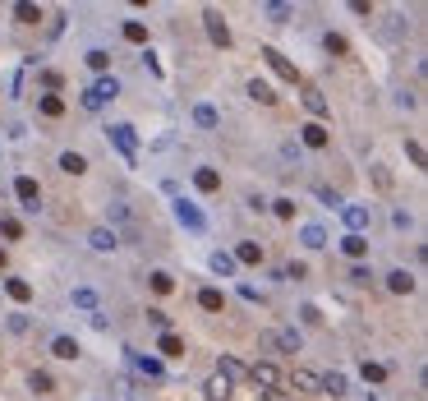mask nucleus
Returning a JSON list of instances; mask_svg holds the SVG:
<instances>
[{"mask_svg": "<svg viewBox=\"0 0 428 401\" xmlns=\"http://www.w3.org/2000/svg\"><path fill=\"white\" fill-rule=\"evenodd\" d=\"M42 83H46V88H51V93H56V88H65V78L56 74V69H46V74H42Z\"/></svg>", "mask_w": 428, "mask_h": 401, "instance_id": "603ef678", "label": "nucleus"}, {"mask_svg": "<svg viewBox=\"0 0 428 401\" xmlns=\"http://www.w3.org/2000/svg\"><path fill=\"white\" fill-rule=\"evenodd\" d=\"M216 378H226V383H240V378H245V365H240L235 355H221V365H216Z\"/></svg>", "mask_w": 428, "mask_h": 401, "instance_id": "f3484780", "label": "nucleus"}, {"mask_svg": "<svg viewBox=\"0 0 428 401\" xmlns=\"http://www.w3.org/2000/svg\"><path fill=\"white\" fill-rule=\"evenodd\" d=\"M83 61H88L92 69H97V74H106V69H111V51H106V47H92L88 56H83Z\"/></svg>", "mask_w": 428, "mask_h": 401, "instance_id": "72a5a7b5", "label": "nucleus"}, {"mask_svg": "<svg viewBox=\"0 0 428 401\" xmlns=\"http://www.w3.org/2000/svg\"><path fill=\"white\" fill-rule=\"evenodd\" d=\"M115 97H120V78H115V74H102L97 83H88V88H83V107H88V111H102L106 102H115Z\"/></svg>", "mask_w": 428, "mask_h": 401, "instance_id": "f257e3e1", "label": "nucleus"}, {"mask_svg": "<svg viewBox=\"0 0 428 401\" xmlns=\"http://www.w3.org/2000/svg\"><path fill=\"white\" fill-rule=\"evenodd\" d=\"M392 226H396V231H410L414 221H410V213H405V208H396V213H392Z\"/></svg>", "mask_w": 428, "mask_h": 401, "instance_id": "3c124183", "label": "nucleus"}, {"mask_svg": "<svg viewBox=\"0 0 428 401\" xmlns=\"http://www.w3.org/2000/svg\"><path fill=\"white\" fill-rule=\"evenodd\" d=\"M203 28L212 37V47H221V51L230 47V28H226V19H221V10H203Z\"/></svg>", "mask_w": 428, "mask_h": 401, "instance_id": "423d86ee", "label": "nucleus"}, {"mask_svg": "<svg viewBox=\"0 0 428 401\" xmlns=\"http://www.w3.org/2000/svg\"><path fill=\"white\" fill-rule=\"evenodd\" d=\"M14 199L23 213H42V185L32 180V175H19L14 180Z\"/></svg>", "mask_w": 428, "mask_h": 401, "instance_id": "7ed1b4c3", "label": "nucleus"}, {"mask_svg": "<svg viewBox=\"0 0 428 401\" xmlns=\"http://www.w3.org/2000/svg\"><path fill=\"white\" fill-rule=\"evenodd\" d=\"M230 259H235V263H249V268H258V263H262V245H254V240H240Z\"/></svg>", "mask_w": 428, "mask_h": 401, "instance_id": "ddd939ff", "label": "nucleus"}, {"mask_svg": "<svg viewBox=\"0 0 428 401\" xmlns=\"http://www.w3.org/2000/svg\"><path fill=\"white\" fill-rule=\"evenodd\" d=\"M254 102H262V107H276V93H272V83L267 78H249V88H245Z\"/></svg>", "mask_w": 428, "mask_h": 401, "instance_id": "4468645a", "label": "nucleus"}, {"mask_svg": "<svg viewBox=\"0 0 428 401\" xmlns=\"http://www.w3.org/2000/svg\"><path fill=\"white\" fill-rule=\"evenodd\" d=\"M300 245H304V249H322V245H327V231H322L318 221H308L304 231H300Z\"/></svg>", "mask_w": 428, "mask_h": 401, "instance_id": "412c9836", "label": "nucleus"}, {"mask_svg": "<svg viewBox=\"0 0 428 401\" xmlns=\"http://www.w3.org/2000/svg\"><path fill=\"white\" fill-rule=\"evenodd\" d=\"M37 107H42V116H51V120H56V116H65V102L56 93H46L42 102H37Z\"/></svg>", "mask_w": 428, "mask_h": 401, "instance_id": "4c0bfd02", "label": "nucleus"}, {"mask_svg": "<svg viewBox=\"0 0 428 401\" xmlns=\"http://www.w3.org/2000/svg\"><path fill=\"white\" fill-rule=\"evenodd\" d=\"M245 378L254 387H262V392H267V387H281V369H276V360H258V365H249Z\"/></svg>", "mask_w": 428, "mask_h": 401, "instance_id": "20e7f679", "label": "nucleus"}, {"mask_svg": "<svg viewBox=\"0 0 428 401\" xmlns=\"http://www.w3.org/2000/svg\"><path fill=\"white\" fill-rule=\"evenodd\" d=\"M14 19H19V23H42V10H37V5H28V0H19V5H14Z\"/></svg>", "mask_w": 428, "mask_h": 401, "instance_id": "c9c22d12", "label": "nucleus"}, {"mask_svg": "<svg viewBox=\"0 0 428 401\" xmlns=\"http://www.w3.org/2000/svg\"><path fill=\"white\" fill-rule=\"evenodd\" d=\"M341 249H346V259L359 263L368 254V240H364V235H341Z\"/></svg>", "mask_w": 428, "mask_h": 401, "instance_id": "5701e85b", "label": "nucleus"}, {"mask_svg": "<svg viewBox=\"0 0 428 401\" xmlns=\"http://www.w3.org/2000/svg\"><path fill=\"white\" fill-rule=\"evenodd\" d=\"M106 139L115 143V148H120V157L129 162V166L138 162V134H134V124H111V129H106Z\"/></svg>", "mask_w": 428, "mask_h": 401, "instance_id": "f03ea898", "label": "nucleus"}, {"mask_svg": "<svg viewBox=\"0 0 428 401\" xmlns=\"http://www.w3.org/2000/svg\"><path fill=\"white\" fill-rule=\"evenodd\" d=\"M153 291L157 295H170V291H175V277H170V272H153Z\"/></svg>", "mask_w": 428, "mask_h": 401, "instance_id": "79ce46f5", "label": "nucleus"}, {"mask_svg": "<svg viewBox=\"0 0 428 401\" xmlns=\"http://www.w3.org/2000/svg\"><path fill=\"white\" fill-rule=\"evenodd\" d=\"M300 314H304V323H322V314H318V305H304V309H300Z\"/></svg>", "mask_w": 428, "mask_h": 401, "instance_id": "5fc2aeb1", "label": "nucleus"}, {"mask_svg": "<svg viewBox=\"0 0 428 401\" xmlns=\"http://www.w3.org/2000/svg\"><path fill=\"white\" fill-rule=\"evenodd\" d=\"M194 124H199V129H216L221 116H216V107H194Z\"/></svg>", "mask_w": 428, "mask_h": 401, "instance_id": "473e14b6", "label": "nucleus"}, {"mask_svg": "<svg viewBox=\"0 0 428 401\" xmlns=\"http://www.w3.org/2000/svg\"><path fill=\"white\" fill-rule=\"evenodd\" d=\"M272 213L276 217H295V199H272Z\"/></svg>", "mask_w": 428, "mask_h": 401, "instance_id": "de8ad7c7", "label": "nucleus"}, {"mask_svg": "<svg viewBox=\"0 0 428 401\" xmlns=\"http://www.w3.org/2000/svg\"><path fill=\"white\" fill-rule=\"evenodd\" d=\"M175 221H180V226H189V231H199V235L207 231V217H203L189 199H175Z\"/></svg>", "mask_w": 428, "mask_h": 401, "instance_id": "0eeeda50", "label": "nucleus"}, {"mask_svg": "<svg viewBox=\"0 0 428 401\" xmlns=\"http://www.w3.org/2000/svg\"><path fill=\"white\" fill-rule=\"evenodd\" d=\"M364 383H387V365H373V360H364Z\"/></svg>", "mask_w": 428, "mask_h": 401, "instance_id": "58836bf2", "label": "nucleus"}, {"mask_svg": "<svg viewBox=\"0 0 428 401\" xmlns=\"http://www.w3.org/2000/svg\"><path fill=\"white\" fill-rule=\"evenodd\" d=\"M405 157H410L414 166H424V143H419V139H410V143H405Z\"/></svg>", "mask_w": 428, "mask_h": 401, "instance_id": "a18cd8bd", "label": "nucleus"}, {"mask_svg": "<svg viewBox=\"0 0 428 401\" xmlns=\"http://www.w3.org/2000/svg\"><path fill=\"white\" fill-rule=\"evenodd\" d=\"M262 14L272 19V23H286V19H291L295 10H291V5H281V0H276V5H262Z\"/></svg>", "mask_w": 428, "mask_h": 401, "instance_id": "ea45409f", "label": "nucleus"}, {"mask_svg": "<svg viewBox=\"0 0 428 401\" xmlns=\"http://www.w3.org/2000/svg\"><path fill=\"white\" fill-rule=\"evenodd\" d=\"M124 360H134L143 378H157V383L166 378V365H161V360H153V355H134V351H124Z\"/></svg>", "mask_w": 428, "mask_h": 401, "instance_id": "9b49d317", "label": "nucleus"}, {"mask_svg": "<svg viewBox=\"0 0 428 401\" xmlns=\"http://www.w3.org/2000/svg\"><path fill=\"white\" fill-rule=\"evenodd\" d=\"M0 235H5V240H19V235H23L19 217H0Z\"/></svg>", "mask_w": 428, "mask_h": 401, "instance_id": "37998d69", "label": "nucleus"}, {"mask_svg": "<svg viewBox=\"0 0 428 401\" xmlns=\"http://www.w3.org/2000/svg\"><path fill=\"white\" fill-rule=\"evenodd\" d=\"M291 387H295V392H322V387H318V373H313V369H295Z\"/></svg>", "mask_w": 428, "mask_h": 401, "instance_id": "cd10ccee", "label": "nucleus"}, {"mask_svg": "<svg viewBox=\"0 0 428 401\" xmlns=\"http://www.w3.org/2000/svg\"><path fill=\"white\" fill-rule=\"evenodd\" d=\"M5 291H10V300H19V305H28L32 300V286L23 277H5Z\"/></svg>", "mask_w": 428, "mask_h": 401, "instance_id": "393cba45", "label": "nucleus"}, {"mask_svg": "<svg viewBox=\"0 0 428 401\" xmlns=\"http://www.w3.org/2000/svg\"><path fill=\"white\" fill-rule=\"evenodd\" d=\"M124 42H134V47H143V42H148V23H138V19H129V23H124Z\"/></svg>", "mask_w": 428, "mask_h": 401, "instance_id": "f704fd0d", "label": "nucleus"}, {"mask_svg": "<svg viewBox=\"0 0 428 401\" xmlns=\"http://www.w3.org/2000/svg\"><path fill=\"white\" fill-rule=\"evenodd\" d=\"M368 175H373V185L383 189V194H392V185H396V180H392V171H387L383 162H373V166H368Z\"/></svg>", "mask_w": 428, "mask_h": 401, "instance_id": "2f4dec72", "label": "nucleus"}, {"mask_svg": "<svg viewBox=\"0 0 428 401\" xmlns=\"http://www.w3.org/2000/svg\"><path fill=\"white\" fill-rule=\"evenodd\" d=\"M148 323H153L157 332H170V314L166 309H148Z\"/></svg>", "mask_w": 428, "mask_h": 401, "instance_id": "c03bdc74", "label": "nucleus"}, {"mask_svg": "<svg viewBox=\"0 0 428 401\" xmlns=\"http://www.w3.org/2000/svg\"><path fill=\"white\" fill-rule=\"evenodd\" d=\"M199 305L207 309V314H221V309H226V295L216 291V286H203V291H199Z\"/></svg>", "mask_w": 428, "mask_h": 401, "instance_id": "aec40b11", "label": "nucleus"}, {"mask_svg": "<svg viewBox=\"0 0 428 401\" xmlns=\"http://www.w3.org/2000/svg\"><path fill=\"white\" fill-rule=\"evenodd\" d=\"M300 102L308 107V116H327V97H322V88H313V83L300 88Z\"/></svg>", "mask_w": 428, "mask_h": 401, "instance_id": "f8f14e48", "label": "nucleus"}, {"mask_svg": "<svg viewBox=\"0 0 428 401\" xmlns=\"http://www.w3.org/2000/svg\"><path fill=\"white\" fill-rule=\"evenodd\" d=\"M318 387L322 392H332V397H346V392H350V383H346V373H318Z\"/></svg>", "mask_w": 428, "mask_h": 401, "instance_id": "2eb2a0df", "label": "nucleus"}, {"mask_svg": "<svg viewBox=\"0 0 428 401\" xmlns=\"http://www.w3.org/2000/svg\"><path fill=\"white\" fill-rule=\"evenodd\" d=\"M60 171L65 175H83V171H88V157L83 153H60Z\"/></svg>", "mask_w": 428, "mask_h": 401, "instance_id": "c85d7f7f", "label": "nucleus"}, {"mask_svg": "<svg viewBox=\"0 0 428 401\" xmlns=\"http://www.w3.org/2000/svg\"><path fill=\"white\" fill-rule=\"evenodd\" d=\"M51 355H56V360H78L83 346H78L74 337H56V341H51Z\"/></svg>", "mask_w": 428, "mask_h": 401, "instance_id": "a211bd4d", "label": "nucleus"}, {"mask_svg": "<svg viewBox=\"0 0 428 401\" xmlns=\"http://www.w3.org/2000/svg\"><path fill=\"white\" fill-rule=\"evenodd\" d=\"M28 314H10V332H19V337H23V332H28Z\"/></svg>", "mask_w": 428, "mask_h": 401, "instance_id": "09e8293b", "label": "nucleus"}, {"mask_svg": "<svg viewBox=\"0 0 428 401\" xmlns=\"http://www.w3.org/2000/svg\"><path fill=\"white\" fill-rule=\"evenodd\" d=\"M28 387L37 392V397H46V392H56V378H51L46 369H32V373H28Z\"/></svg>", "mask_w": 428, "mask_h": 401, "instance_id": "bb28decb", "label": "nucleus"}, {"mask_svg": "<svg viewBox=\"0 0 428 401\" xmlns=\"http://www.w3.org/2000/svg\"><path fill=\"white\" fill-rule=\"evenodd\" d=\"M387 291H392V295H410L414 291V277L405 272V268H396V272H387Z\"/></svg>", "mask_w": 428, "mask_h": 401, "instance_id": "dca6fc26", "label": "nucleus"}, {"mask_svg": "<svg viewBox=\"0 0 428 401\" xmlns=\"http://www.w3.org/2000/svg\"><path fill=\"white\" fill-rule=\"evenodd\" d=\"M88 245L97 249V254H111V249L120 245V235H115V226H92V231H88Z\"/></svg>", "mask_w": 428, "mask_h": 401, "instance_id": "9d476101", "label": "nucleus"}, {"mask_svg": "<svg viewBox=\"0 0 428 401\" xmlns=\"http://www.w3.org/2000/svg\"><path fill=\"white\" fill-rule=\"evenodd\" d=\"M322 47H327V56H346V51H350V42H346L341 32H327V37H322Z\"/></svg>", "mask_w": 428, "mask_h": 401, "instance_id": "e433bc0d", "label": "nucleus"}, {"mask_svg": "<svg viewBox=\"0 0 428 401\" xmlns=\"http://www.w3.org/2000/svg\"><path fill=\"white\" fill-rule=\"evenodd\" d=\"M207 263H212V272H216V277H235V268H240V263L230 259L226 249H216V254H212V259H207Z\"/></svg>", "mask_w": 428, "mask_h": 401, "instance_id": "b1692460", "label": "nucleus"}, {"mask_svg": "<svg viewBox=\"0 0 428 401\" xmlns=\"http://www.w3.org/2000/svg\"><path fill=\"white\" fill-rule=\"evenodd\" d=\"M318 199H322V208H337V213H341V194H337V189H318Z\"/></svg>", "mask_w": 428, "mask_h": 401, "instance_id": "8fccbe9b", "label": "nucleus"}, {"mask_svg": "<svg viewBox=\"0 0 428 401\" xmlns=\"http://www.w3.org/2000/svg\"><path fill=\"white\" fill-rule=\"evenodd\" d=\"M157 351L170 355V360H180V355H184V341L175 337V332H161V337H157Z\"/></svg>", "mask_w": 428, "mask_h": 401, "instance_id": "a878e982", "label": "nucleus"}, {"mask_svg": "<svg viewBox=\"0 0 428 401\" xmlns=\"http://www.w3.org/2000/svg\"><path fill=\"white\" fill-rule=\"evenodd\" d=\"M341 217H346L350 235H364L368 231V208H364V203H341Z\"/></svg>", "mask_w": 428, "mask_h": 401, "instance_id": "1a4fd4ad", "label": "nucleus"}, {"mask_svg": "<svg viewBox=\"0 0 428 401\" xmlns=\"http://www.w3.org/2000/svg\"><path fill=\"white\" fill-rule=\"evenodd\" d=\"M194 185H199L203 194H216V189H221V175H216L212 166H199L194 171Z\"/></svg>", "mask_w": 428, "mask_h": 401, "instance_id": "6ab92c4d", "label": "nucleus"}, {"mask_svg": "<svg viewBox=\"0 0 428 401\" xmlns=\"http://www.w3.org/2000/svg\"><path fill=\"white\" fill-rule=\"evenodd\" d=\"M281 157H286L291 166H300V162H304V148H300L295 139H286V143H281Z\"/></svg>", "mask_w": 428, "mask_h": 401, "instance_id": "a19ab883", "label": "nucleus"}, {"mask_svg": "<svg viewBox=\"0 0 428 401\" xmlns=\"http://www.w3.org/2000/svg\"><path fill=\"white\" fill-rule=\"evenodd\" d=\"M327 143H332V134H327V124L322 120L300 124V148H313V153H318V148H327Z\"/></svg>", "mask_w": 428, "mask_h": 401, "instance_id": "6e6552de", "label": "nucleus"}, {"mask_svg": "<svg viewBox=\"0 0 428 401\" xmlns=\"http://www.w3.org/2000/svg\"><path fill=\"white\" fill-rule=\"evenodd\" d=\"M262 401H291V392H286V387H267V392H262Z\"/></svg>", "mask_w": 428, "mask_h": 401, "instance_id": "864d4df0", "label": "nucleus"}, {"mask_svg": "<svg viewBox=\"0 0 428 401\" xmlns=\"http://www.w3.org/2000/svg\"><path fill=\"white\" fill-rule=\"evenodd\" d=\"M69 300H74V309L97 314V291H92V286H74V295H69Z\"/></svg>", "mask_w": 428, "mask_h": 401, "instance_id": "c756f323", "label": "nucleus"}, {"mask_svg": "<svg viewBox=\"0 0 428 401\" xmlns=\"http://www.w3.org/2000/svg\"><path fill=\"white\" fill-rule=\"evenodd\" d=\"M350 281H354V286H368V281H373V272H368L364 263H354V268H350Z\"/></svg>", "mask_w": 428, "mask_h": 401, "instance_id": "49530a36", "label": "nucleus"}, {"mask_svg": "<svg viewBox=\"0 0 428 401\" xmlns=\"http://www.w3.org/2000/svg\"><path fill=\"white\" fill-rule=\"evenodd\" d=\"M258 56H262V61H267V69H272L276 78H286V83H300V69H295V65L286 61V56H281V51H276V47H262Z\"/></svg>", "mask_w": 428, "mask_h": 401, "instance_id": "39448f33", "label": "nucleus"}, {"mask_svg": "<svg viewBox=\"0 0 428 401\" xmlns=\"http://www.w3.org/2000/svg\"><path fill=\"white\" fill-rule=\"evenodd\" d=\"M203 397H207V401H230V383H226V378H216V373H212V378L203 383Z\"/></svg>", "mask_w": 428, "mask_h": 401, "instance_id": "4be33fe9", "label": "nucleus"}, {"mask_svg": "<svg viewBox=\"0 0 428 401\" xmlns=\"http://www.w3.org/2000/svg\"><path fill=\"white\" fill-rule=\"evenodd\" d=\"M0 268H5V249H0Z\"/></svg>", "mask_w": 428, "mask_h": 401, "instance_id": "6e6d98bb", "label": "nucleus"}, {"mask_svg": "<svg viewBox=\"0 0 428 401\" xmlns=\"http://www.w3.org/2000/svg\"><path fill=\"white\" fill-rule=\"evenodd\" d=\"M272 337H276V346H281V351H300V346H304V337H300L295 327H281V332H272Z\"/></svg>", "mask_w": 428, "mask_h": 401, "instance_id": "7c9ffc66", "label": "nucleus"}]
</instances>
